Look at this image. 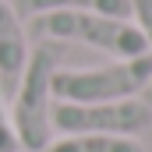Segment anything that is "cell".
Returning a JSON list of instances; mask_svg holds the SVG:
<instances>
[{"mask_svg":"<svg viewBox=\"0 0 152 152\" xmlns=\"http://www.w3.org/2000/svg\"><path fill=\"white\" fill-rule=\"evenodd\" d=\"M64 42L42 39L36 50H28L25 75L11 96V127L18 134L21 152H42L53 142V71L60 67Z\"/></svg>","mask_w":152,"mask_h":152,"instance_id":"1","label":"cell"},{"mask_svg":"<svg viewBox=\"0 0 152 152\" xmlns=\"http://www.w3.org/2000/svg\"><path fill=\"white\" fill-rule=\"evenodd\" d=\"M32 32L50 42H81L99 53H110L113 60H131L152 53L142 28L127 18H106L96 11H50L32 18Z\"/></svg>","mask_w":152,"mask_h":152,"instance_id":"2","label":"cell"},{"mask_svg":"<svg viewBox=\"0 0 152 152\" xmlns=\"http://www.w3.org/2000/svg\"><path fill=\"white\" fill-rule=\"evenodd\" d=\"M152 81V53L131 60H110L99 67H78V71H53V99L57 103H120L138 99Z\"/></svg>","mask_w":152,"mask_h":152,"instance_id":"3","label":"cell"},{"mask_svg":"<svg viewBox=\"0 0 152 152\" xmlns=\"http://www.w3.org/2000/svg\"><path fill=\"white\" fill-rule=\"evenodd\" d=\"M152 106L138 99L120 103H53V127L64 134H127L138 138V131H149Z\"/></svg>","mask_w":152,"mask_h":152,"instance_id":"4","label":"cell"},{"mask_svg":"<svg viewBox=\"0 0 152 152\" xmlns=\"http://www.w3.org/2000/svg\"><path fill=\"white\" fill-rule=\"evenodd\" d=\"M28 64V36L25 21L11 7V0H0V96L11 103L18 81Z\"/></svg>","mask_w":152,"mask_h":152,"instance_id":"5","label":"cell"},{"mask_svg":"<svg viewBox=\"0 0 152 152\" xmlns=\"http://www.w3.org/2000/svg\"><path fill=\"white\" fill-rule=\"evenodd\" d=\"M11 7L18 11L21 21L50 14V11H96V14H106V18H127L131 21L127 0H11Z\"/></svg>","mask_w":152,"mask_h":152,"instance_id":"6","label":"cell"},{"mask_svg":"<svg viewBox=\"0 0 152 152\" xmlns=\"http://www.w3.org/2000/svg\"><path fill=\"white\" fill-rule=\"evenodd\" d=\"M42 152H145L138 138L127 134H64Z\"/></svg>","mask_w":152,"mask_h":152,"instance_id":"7","label":"cell"},{"mask_svg":"<svg viewBox=\"0 0 152 152\" xmlns=\"http://www.w3.org/2000/svg\"><path fill=\"white\" fill-rule=\"evenodd\" d=\"M127 11H131V21L142 28V36L152 46V0H127Z\"/></svg>","mask_w":152,"mask_h":152,"instance_id":"8","label":"cell"},{"mask_svg":"<svg viewBox=\"0 0 152 152\" xmlns=\"http://www.w3.org/2000/svg\"><path fill=\"white\" fill-rule=\"evenodd\" d=\"M4 103H7V99L0 96V152H21L18 134H14V127H11V113H7Z\"/></svg>","mask_w":152,"mask_h":152,"instance_id":"9","label":"cell"},{"mask_svg":"<svg viewBox=\"0 0 152 152\" xmlns=\"http://www.w3.org/2000/svg\"><path fill=\"white\" fill-rule=\"evenodd\" d=\"M142 103H149V106H152V81L145 85V92H142Z\"/></svg>","mask_w":152,"mask_h":152,"instance_id":"10","label":"cell"}]
</instances>
